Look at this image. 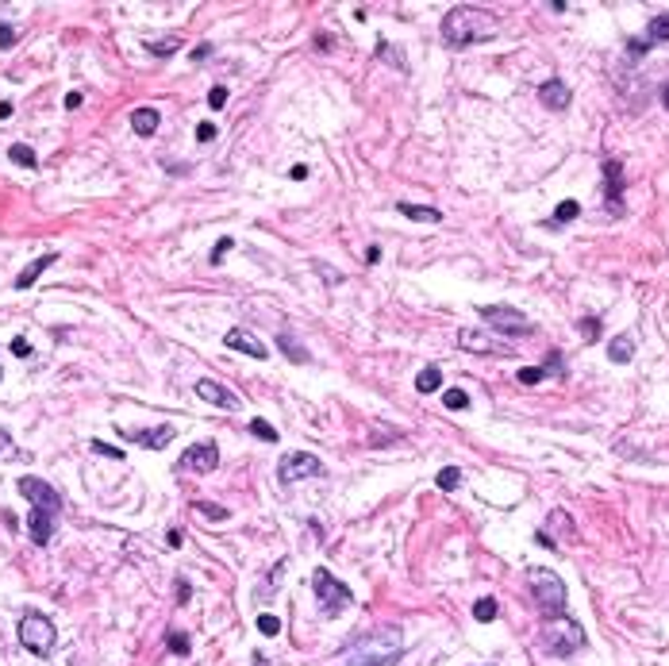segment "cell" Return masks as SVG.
I'll return each instance as SVG.
<instances>
[{"instance_id":"obj_1","label":"cell","mask_w":669,"mask_h":666,"mask_svg":"<svg viewBox=\"0 0 669 666\" xmlns=\"http://www.w3.org/2000/svg\"><path fill=\"white\" fill-rule=\"evenodd\" d=\"M496 35V16L485 8H473V4H458L443 16V42L446 47H473V42H485Z\"/></svg>"},{"instance_id":"obj_2","label":"cell","mask_w":669,"mask_h":666,"mask_svg":"<svg viewBox=\"0 0 669 666\" xmlns=\"http://www.w3.org/2000/svg\"><path fill=\"white\" fill-rule=\"evenodd\" d=\"M404 655V640L400 628H377L370 635H358L347 651H342V666H393Z\"/></svg>"},{"instance_id":"obj_3","label":"cell","mask_w":669,"mask_h":666,"mask_svg":"<svg viewBox=\"0 0 669 666\" xmlns=\"http://www.w3.org/2000/svg\"><path fill=\"white\" fill-rule=\"evenodd\" d=\"M585 647V628L577 624V620L570 617V612H562V617H550L543 624V651L554 658H573L577 651Z\"/></svg>"},{"instance_id":"obj_4","label":"cell","mask_w":669,"mask_h":666,"mask_svg":"<svg viewBox=\"0 0 669 666\" xmlns=\"http://www.w3.org/2000/svg\"><path fill=\"white\" fill-rule=\"evenodd\" d=\"M527 585H531V593H535V605L543 608L546 620H550V617H562V612H565V582L554 574V570L531 567V570H527Z\"/></svg>"},{"instance_id":"obj_5","label":"cell","mask_w":669,"mask_h":666,"mask_svg":"<svg viewBox=\"0 0 669 666\" xmlns=\"http://www.w3.org/2000/svg\"><path fill=\"white\" fill-rule=\"evenodd\" d=\"M312 593H315V601H320L323 617H339V612L350 608V601H354V593L331 574V570H315L312 574Z\"/></svg>"},{"instance_id":"obj_6","label":"cell","mask_w":669,"mask_h":666,"mask_svg":"<svg viewBox=\"0 0 669 666\" xmlns=\"http://www.w3.org/2000/svg\"><path fill=\"white\" fill-rule=\"evenodd\" d=\"M54 640H58V632H54L50 617H42V612H27V617L19 620V643H24L31 655L47 658L50 651H54Z\"/></svg>"},{"instance_id":"obj_7","label":"cell","mask_w":669,"mask_h":666,"mask_svg":"<svg viewBox=\"0 0 669 666\" xmlns=\"http://www.w3.org/2000/svg\"><path fill=\"white\" fill-rule=\"evenodd\" d=\"M481 320H485L488 332H500V335H531V324L520 309L512 304H481Z\"/></svg>"},{"instance_id":"obj_8","label":"cell","mask_w":669,"mask_h":666,"mask_svg":"<svg viewBox=\"0 0 669 666\" xmlns=\"http://www.w3.org/2000/svg\"><path fill=\"white\" fill-rule=\"evenodd\" d=\"M277 478L285 485L300 482V478H323V462L315 455H308V450H289L281 458V466H277Z\"/></svg>"},{"instance_id":"obj_9","label":"cell","mask_w":669,"mask_h":666,"mask_svg":"<svg viewBox=\"0 0 669 666\" xmlns=\"http://www.w3.org/2000/svg\"><path fill=\"white\" fill-rule=\"evenodd\" d=\"M16 489L24 493L27 501H31V508H42V512H50V517H58V512H62L58 489H54V485H47L42 478H19Z\"/></svg>"},{"instance_id":"obj_10","label":"cell","mask_w":669,"mask_h":666,"mask_svg":"<svg viewBox=\"0 0 669 666\" xmlns=\"http://www.w3.org/2000/svg\"><path fill=\"white\" fill-rule=\"evenodd\" d=\"M604 209L611 216H623V162L620 159L604 162Z\"/></svg>"},{"instance_id":"obj_11","label":"cell","mask_w":669,"mask_h":666,"mask_svg":"<svg viewBox=\"0 0 669 666\" xmlns=\"http://www.w3.org/2000/svg\"><path fill=\"white\" fill-rule=\"evenodd\" d=\"M215 466H220V447L215 443H192L181 455V462H177V470H192V474H212Z\"/></svg>"},{"instance_id":"obj_12","label":"cell","mask_w":669,"mask_h":666,"mask_svg":"<svg viewBox=\"0 0 669 666\" xmlns=\"http://www.w3.org/2000/svg\"><path fill=\"white\" fill-rule=\"evenodd\" d=\"M197 397L208 400V405H215V408H227V412H239V408H242L239 393H231L223 382H215V377H200V382H197Z\"/></svg>"},{"instance_id":"obj_13","label":"cell","mask_w":669,"mask_h":666,"mask_svg":"<svg viewBox=\"0 0 669 666\" xmlns=\"http://www.w3.org/2000/svg\"><path fill=\"white\" fill-rule=\"evenodd\" d=\"M458 347L473 350V355H496V358H508L512 347L504 339H493V335H481V332H462L458 335Z\"/></svg>"},{"instance_id":"obj_14","label":"cell","mask_w":669,"mask_h":666,"mask_svg":"<svg viewBox=\"0 0 669 666\" xmlns=\"http://www.w3.org/2000/svg\"><path fill=\"white\" fill-rule=\"evenodd\" d=\"M538 100H543V108H550V112H565L570 100H573V92H570V85H565L562 77H550V81L538 85Z\"/></svg>"},{"instance_id":"obj_15","label":"cell","mask_w":669,"mask_h":666,"mask_svg":"<svg viewBox=\"0 0 669 666\" xmlns=\"http://www.w3.org/2000/svg\"><path fill=\"white\" fill-rule=\"evenodd\" d=\"M223 343H227L231 350H242V355H250V358H270L265 343L258 339L254 332H247V327H231V332L223 335Z\"/></svg>"},{"instance_id":"obj_16","label":"cell","mask_w":669,"mask_h":666,"mask_svg":"<svg viewBox=\"0 0 669 666\" xmlns=\"http://www.w3.org/2000/svg\"><path fill=\"white\" fill-rule=\"evenodd\" d=\"M54 520L50 512H42V508H31V517H27V528H31V543L35 547H47L50 535H54Z\"/></svg>"},{"instance_id":"obj_17","label":"cell","mask_w":669,"mask_h":666,"mask_svg":"<svg viewBox=\"0 0 669 666\" xmlns=\"http://www.w3.org/2000/svg\"><path fill=\"white\" fill-rule=\"evenodd\" d=\"M127 443H142V447H150V450H162L165 443L174 439V428L170 424H162V428H154V432H119Z\"/></svg>"},{"instance_id":"obj_18","label":"cell","mask_w":669,"mask_h":666,"mask_svg":"<svg viewBox=\"0 0 669 666\" xmlns=\"http://www.w3.org/2000/svg\"><path fill=\"white\" fill-rule=\"evenodd\" d=\"M54 262H58V254H42V259H35L27 270H19V274H16V289H27V285H35L42 270H50Z\"/></svg>"},{"instance_id":"obj_19","label":"cell","mask_w":669,"mask_h":666,"mask_svg":"<svg viewBox=\"0 0 669 666\" xmlns=\"http://www.w3.org/2000/svg\"><path fill=\"white\" fill-rule=\"evenodd\" d=\"M158 108H135L131 112V127H135V135H142V139H150V135L158 131Z\"/></svg>"},{"instance_id":"obj_20","label":"cell","mask_w":669,"mask_h":666,"mask_svg":"<svg viewBox=\"0 0 669 666\" xmlns=\"http://www.w3.org/2000/svg\"><path fill=\"white\" fill-rule=\"evenodd\" d=\"M397 212L408 216V220H415V224H438V220H443V212L427 209V204H397Z\"/></svg>"},{"instance_id":"obj_21","label":"cell","mask_w":669,"mask_h":666,"mask_svg":"<svg viewBox=\"0 0 669 666\" xmlns=\"http://www.w3.org/2000/svg\"><path fill=\"white\" fill-rule=\"evenodd\" d=\"M608 358H611V362H620V366H627L631 358H635V339H631V335H616L611 347H608Z\"/></svg>"},{"instance_id":"obj_22","label":"cell","mask_w":669,"mask_h":666,"mask_svg":"<svg viewBox=\"0 0 669 666\" xmlns=\"http://www.w3.org/2000/svg\"><path fill=\"white\" fill-rule=\"evenodd\" d=\"M415 389L427 397V393H438L443 389V370L438 366H427V370H420V377H415Z\"/></svg>"},{"instance_id":"obj_23","label":"cell","mask_w":669,"mask_h":666,"mask_svg":"<svg viewBox=\"0 0 669 666\" xmlns=\"http://www.w3.org/2000/svg\"><path fill=\"white\" fill-rule=\"evenodd\" d=\"M8 159L16 162V166H27V170L39 166V154H35L31 147H24V143H12V147H8Z\"/></svg>"},{"instance_id":"obj_24","label":"cell","mask_w":669,"mask_h":666,"mask_svg":"<svg viewBox=\"0 0 669 666\" xmlns=\"http://www.w3.org/2000/svg\"><path fill=\"white\" fill-rule=\"evenodd\" d=\"M646 42H669V12H661V16L650 19V27H646Z\"/></svg>"},{"instance_id":"obj_25","label":"cell","mask_w":669,"mask_h":666,"mask_svg":"<svg viewBox=\"0 0 669 666\" xmlns=\"http://www.w3.org/2000/svg\"><path fill=\"white\" fill-rule=\"evenodd\" d=\"M496 612H500V605H496L493 597H481V601H473V620H481V624H488V620H496Z\"/></svg>"},{"instance_id":"obj_26","label":"cell","mask_w":669,"mask_h":666,"mask_svg":"<svg viewBox=\"0 0 669 666\" xmlns=\"http://www.w3.org/2000/svg\"><path fill=\"white\" fill-rule=\"evenodd\" d=\"M435 485L443 493L458 489V485H462V470H458V466H443V470H438V478H435Z\"/></svg>"},{"instance_id":"obj_27","label":"cell","mask_w":669,"mask_h":666,"mask_svg":"<svg viewBox=\"0 0 669 666\" xmlns=\"http://www.w3.org/2000/svg\"><path fill=\"white\" fill-rule=\"evenodd\" d=\"M177 47H181V39H177V35H165V39H158V42H147V50L154 54V58H170Z\"/></svg>"},{"instance_id":"obj_28","label":"cell","mask_w":669,"mask_h":666,"mask_svg":"<svg viewBox=\"0 0 669 666\" xmlns=\"http://www.w3.org/2000/svg\"><path fill=\"white\" fill-rule=\"evenodd\" d=\"M377 58H385L388 66H397L400 74H408V62L400 58V50H393V47H388V42H385V39H377Z\"/></svg>"},{"instance_id":"obj_29","label":"cell","mask_w":669,"mask_h":666,"mask_svg":"<svg viewBox=\"0 0 669 666\" xmlns=\"http://www.w3.org/2000/svg\"><path fill=\"white\" fill-rule=\"evenodd\" d=\"M443 405L450 408V412H462V408H470V393H465V389H446L443 393Z\"/></svg>"},{"instance_id":"obj_30","label":"cell","mask_w":669,"mask_h":666,"mask_svg":"<svg viewBox=\"0 0 669 666\" xmlns=\"http://www.w3.org/2000/svg\"><path fill=\"white\" fill-rule=\"evenodd\" d=\"M577 212H581L577 200H562V204H558V212H554V227H562V224H570V220H577Z\"/></svg>"},{"instance_id":"obj_31","label":"cell","mask_w":669,"mask_h":666,"mask_svg":"<svg viewBox=\"0 0 669 666\" xmlns=\"http://www.w3.org/2000/svg\"><path fill=\"white\" fill-rule=\"evenodd\" d=\"M577 335H581V343H596V339H600V320H596V316H585V320L577 324Z\"/></svg>"},{"instance_id":"obj_32","label":"cell","mask_w":669,"mask_h":666,"mask_svg":"<svg viewBox=\"0 0 669 666\" xmlns=\"http://www.w3.org/2000/svg\"><path fill=\"white\" fill-rule=\"evenodd\" d=\"M16 458H24V455H19V447L12 443V435L0 428V462H16Z\"/></svg>"},{"instance_id":"obj_33","label":"cell","mask_w":669,"mask_h":666,"mask_svg":"<svg viewBox=\"0 0 669 666\" xmlns=\"http://www.w3.org/2000/svg\"><path fill=\"white\" fill-rule=\"evenodd\" d=\"M192 508H197V512H200L204 520H227V517H231V512H227L223 505H208V501H197Z\"/></svg>"},{"instance_id":"obj_34","label":"cell","mask_w":669,"mask_h":666,"mask_svg":"<svg viewBox=\"0 0 669 666\" xmlns=\"http://www.w3.org/2000/svg\"><path fill=\"white\" fill-rule=\"evenodd\" d=\"M277 343H281V347H285V355H289L292 358V362H304V347H297V339H292V335L289 332H281V335H277Z\"/></svg>"},{"instance_id":"obj_35","label":"cell","mask_w":669,"mask_h":666,"mask_svg":"<svg viewBox=\"0 0 669 666\" xmlns=\"http://www.w3.org/2000/svg\"><path fill=\"white\" fill-rule=\"evenodd\" d=\"M250 432H254L258 439H265V443H277V428H270L265 420H250Z\"/></svg>"},{"instance_id":"obj_36","label":"cell","mask_w":669,"mask_h":666,"mask_svg":"<svg viewBox=\"0 0 669 666\" xmlns=\"http://www.w3.org/2000/svg\"><path fill=\"white\" fill-rule=\"evenodd\" d=\"M231 247H235V239H231V235H223V239L215 243V250L208 254V262H212V266H220V262H223V254H227Z\"/></svg>"},{"instance_id":"obj_37","label":"cell","mask_w":669,"mask_h":666,"mask_svg":"<svg viewBox=\"0 0 669 666\" xmlns=\"http://www.w3.org/2000/svg\"><path fill=\"white\" fill-rule=\"evenodd\" d=\"M543 377H546V366H527V370H520L515 382H520V385H535V382H543Z\"/></svg>"},{"instance_id":"obj_38","label":"cell","mask_w":669,"mask_h":666,"mask_svg":"<svg viewBox=\"0 0 669 666\" xmlns=\"http://www.w3.org/2000/svg\"><path fill=\"white\" fill-rule=\"evenodd\" d=\"M258 632H262V635H277V632H281V620L270 617V612H262V617H258Z\"/></svg>"},{"instance_id":"obj_39","label":"cell","mask_w":669,"mask_h":666,"mask_svg":"<svg viewBox=\"0 0 669 666\" xmlns=\"http://www.w3.org/2000/svg\"><path fill=\"white\" fill-rule=\"evenodd\" d=\"M165 643H170V651H174V655H189V640H185L181 632H170V635H165Z\"/></svg>"},{"instance_id":"obj_40","label":"cell","mask_w":669,"mask_h":666,"mask_svg":"<svg viewBox=\"0 0 669 666\" xmlns=\"http://www.w3.org/2000/svg\"><path fill=\"white\" fill-rule=\"evenodd\" d=\"M89 447H92V450H97V455H108V458H124V447H108V443H104V439H92V443H89Z\"/></svg>"},{"instance_id":"obj_41","label":"cell","mask_w":669,"mask_h":666,"mask_svg":"<svg viewBox=\"0 0 669 666\" xmlns=\"http://www.w3.org/2000/svg\"><path fill=\"white\" fill-rule=\"evenodd\" d=\"M16 27H8V24H0V50H8V47H16Z\"/></svg>"},{"instance_id":"obj_42","label":"cell","mask_w":669,"mask_h":666,"mask_svg":"<svg viewBox=\"0 0 669 666\" xmlns=\"http://www.w3.org/2000/svg\"><path fill=\"white\" fill-rule=\"evenodd\" d=\"M223 104H227V89H223V85H215V89L208 92V108H223Z\"/></svg>"},{"instance_id":"obj_43","label":"cell","mask_w":669,"mask_h":666,"mask_svg":"<svg viewBox=\"0 0 669 666\" xmlns=\"http://www.w3.org/2000/svg\"><path fill=\"white\" fill-rule=\"evenodd\" d=\"M197 139L200 143H212L215 139V124H208V120H204V124H197Z\"/></svg>"},{"instance_id":"obj_44","label":"cell","mask_w":669,"mask_h":666,"mask_svg":"<svg viewBox=\"0 0 669 666\" xmlns=\"http://www.w3.org/2000/svg\"><path fill=\"white\" fill-rule=\"evenodd\" d=\"M12 355H19V358H27V355H31V343H27V339H24V335H16V339H12Z\"/></svg>"},{"instance_id":"obj_45","label":"cell","mask_w":669,"mask_h":666,"mask_svg":"<svg viewBox=\"0 0 669 666\" xmlns=\"http://www.w3.org/2000/svg\"><path fill=\"white\" fill-rule=\"evenodd\" d=\"M627 50H631V58H638V54H646V50H650V42H646V39H631Z\"/></svg>"},{"instance_id":"obj_46","label":"cell","mask_w":669,"mask_h":666,"mask_svg":"<svg viewBox=\"0 0 669 666\" xmlns=\"http://www.w3.org/2000/svg\"><path fill=\"white\" fill-rule=\"evenodd\" d=\"M208 54H212V42H200V47L192 50V62H204Z\"/></svg>"},{"instance_id":"obj_47","label":"cell","mask_w":669,"mask_h":666,"mask_svg":"<svg viewBox=\"0 0 669 666\" xmlns=\"http://www.w3.org/2000/svg\"><path fill=\"white\" fill-rule=\"evenodd\" d=\"M289 177H292V181H304V177H308V166H304V162H297V166L289 170Z\"/></svg>"},{"instance_id":"obj_48","label":"cell","mask_w":669,"mask_h":666,"mask_svg":"<svg viewBox=\"0 0 669 666\" xmlns=\"http://www.w3.org/2000/svg\"><path fill=\"white\" fill-rule=\"evenodd\" d=\"M165 543H170V547H181V543H185V535H181V532H177V528H174V532L165 535Z\"/></svg>"},{"instance_id":"obj_49","label":"cell","mask_w":669,"mask_h":666,"mask_svg":"<svg viewBox=\"0 0 669 666\" xmlns=\"http://www.w3.org/2000/svg\"><path fill=\"white\" fill-rule=\"evenodd\" d=\"M189 582H177V601H181V605H185V601H189Z\"/></svg>"},{"instance_id":"obj_50","label":"cell","mask_w":669,"mask_h":666,"mask_svg":"<svg viewBox=\"0 0 669 666\" xmlns=\"http://www.w3.org/2000/svg\"><path fill=\"white\" fill-rule=\"evenodd\" d=\"M658 97H661V104H666V112H669V81H666V85H661V89H658Z\"/></svg>"},{"instance_id":"obj_51","label":"cell","mask_w":669,"mask_h":666,"mask_svg":"<svg viewBox=\"0 0 669 666\" xmlns=\"http://www.w3.org/2000/svg\"><path fill=\"white\" fill-rule=\"evenodd\" d=\"M12 116V104H8V100H0V120H8Z\"/></svg>"}]
</instances>
